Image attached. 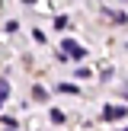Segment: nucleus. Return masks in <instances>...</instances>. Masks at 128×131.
<instances>
[{"instance_id": "obj_1", "label": "nucleus", "mask_w": 128, "mask_h": 131, "mask_svg": "<svg viewBox=\"0 0 128 131\" xmlns=\"http://www.w3.org/2000/svg\"><path fill=\"white\" fill-rule=\"evenodd\" d=\"M102 115H106V118H122L125 109H122V106H106V112H102Z\"/></svg>"}, {"instance_id": "obj_2", "label": "nucleus", "mask_w": 128, "mask_h": 131, "mask_svg": "<svg viewBox=\"0 0 128 131\" xmlns=\"http://www.w3.org/2000/svg\"><path fill=\"white\" fill-rule=\"evenodd\" d=\"M64 51H67L70 58H83V51L77 48V45H70V42H64Z\"/></svg>"}, {"instance_id": "obj_3", "label": "nucleus", "mask_w": 128, "mask_h": 131, "mask_svg": "<svg viewBox=\"0 0 128 131\" xmlns=\"http://www.w3.org/2000/svg\"><path fill=\"white\" fill-rule=\"evenodd\" d=\"M58 93H70V96H74V93H80V90H77L74 83H61V86H58Z\"/></svg>"}, {"instance_id": "obj_4", "label": "nucleus", "mask_w": 128, "mask_h": 131, "mask_svg": "<svg viewBox=\"0 0 128 131\" xmlns=\"http://www.w3.org/2000/svg\"><path fill=\"white\" fill-rule=\"evenodd\" d=\"M51 122H58V125L64 122V112H61V109H51Z\"/></svg>"}, {"instance_id": "obj_5", "label": "nucleus", "mask_w": 128, "mask_h": 131, "mask_svg": "<svg viewBox=\"0 0 128 131\" xmlns=\"http://www.w3.org/2000/svg\"><path fill=\"white\" fill-rule=\"evenodd\" d=\"M6 93H10V83H6V80H0V99H6Z\"/></svg>"}, {"instance_id": "obj_6", "label": "nucleus", "mask_w": 128, "mask_h": 131, "mask_svg": "<svg viewBox=\"0 0 128 131\" xmlns=\"http://www.w3.org/2000/svg\"><path fill=\"white\" fill-rule=\"evenodd\" d=\"M32 96H35V99H38V102H42V99H48V93H45V90H42V86H35V93H32Z\"/></svg>"}]
</instances>
